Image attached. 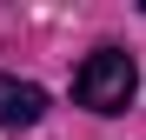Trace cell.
<instances>
[{
  "label": "cell",
  "instance_id": "cell-2",
  "mask_svg": "<svg viewBox=\"0 0 146 140\" xmlns=\"http://www.w3.org/2000/svg\"><path fill=\"white\" fill-rule=\"evenodd\" d=\"M40 113H46V93L33 80H13V74H0V127L20 133V127H40Z\"/></svg>",
  "mask_w": 146,
  "mask_h": 140
},
{
  "label": "cell",
  "instance_id": "cell-1",
  "mask_svg": "<svg viewBox=\"0 0 146 140\" xmlns=\"http://www.w3.org/2000/svg\"><path fill=\"white\" fill-rule=\"evenodd\" d=\"M133 87H139L133 54H119V47H93V54L80 60V74H73V100L93 107V113H126Z\"/></svg>",
  "mask_w": 146,
  "mask_h": 140
}]
</instances>
